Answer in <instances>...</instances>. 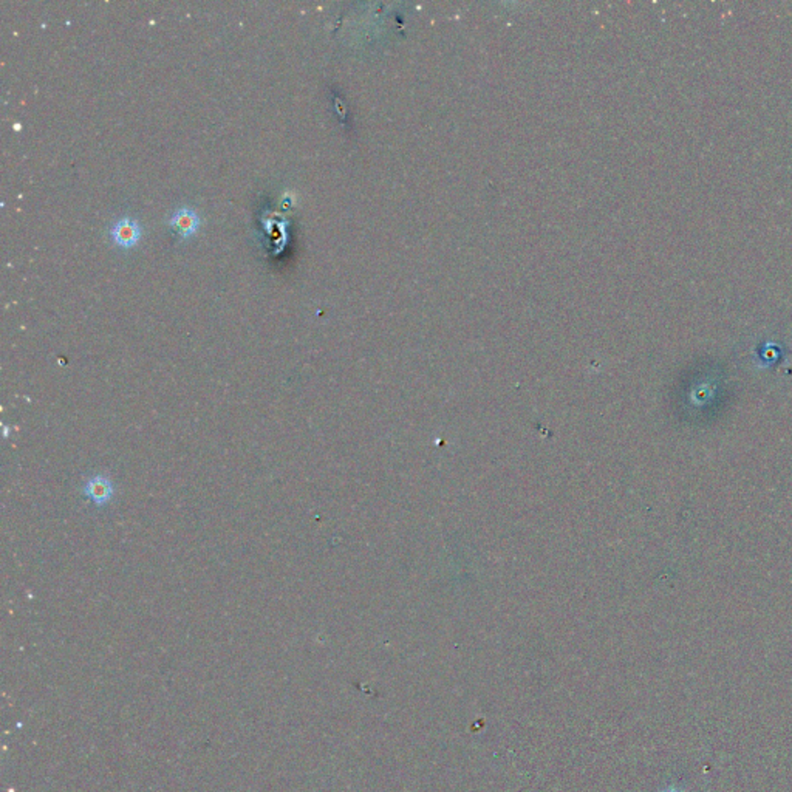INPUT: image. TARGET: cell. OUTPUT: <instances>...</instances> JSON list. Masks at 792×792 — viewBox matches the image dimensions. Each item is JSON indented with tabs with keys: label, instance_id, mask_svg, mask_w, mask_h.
I'll list each match as a JSON object with an SVG mask.
<instances>
[{
	"label": "cell",
	"instance_id": "cell-4",
	"mask_svg": "<svg viewBox=\"0 0 792 792\" xmlns=\"http://www.w3.org/2000/svg\"><path fill=\"white\" fill-rule=\"evenodd\" d=\"M667 792H679V791H675V789H670V791H667Z\"/></svg>",
	"mask_w": 792,
	"mask_h": 792
},
{
	"label": "cell",
	"instance_id": "cell-3",
	"mask_svg": "<svg viewBox=\"0 0 792 792\" xmlns=\"http://www.w3.org/2000/svg\"><path fill=\"white\" fill-rule=\"evenodd\" d=\"M172 226H175L182 235H189L198 226V217L194 211L180 209L172 215Z\"/></svg>",
	"mask_w": 792,
	"mask_h": 792
},
{
	"label": "cell",
	"instance_id": "cell-1",
	"mask_svg": "<svg viewBox=\"0 0 792 792\" xmlns=\"http://www.w3.org/2000/svg\"><path fill=\"white\" fill-rule=\"evenodd\" d=\"M112 237L121 247H131L139 237V228L137 222L131 220V218H122V220L113 224Z\"/></svg>",
	"mask_w": 792,
	"mask_h": 792
},
{
	"label": "cell",
	"instance_id": "cell-2",
	"mask_svg": "<svg viewBox=\"0 0 792 792\" xmlns=\"http://www.w3.org/2000/svg\"><path fill=\"white\" fill-rule=\"evenodd\" d=\"M112 494H113L112 483L108 481L107 479H104V476H96V479L90 480L87 483L86 495L92 499L95 503H98V505L107 503V501L110 500Z\"/></svg>",
	"mask_w": 792,
	"mask_h": 792
}]
</instances>
